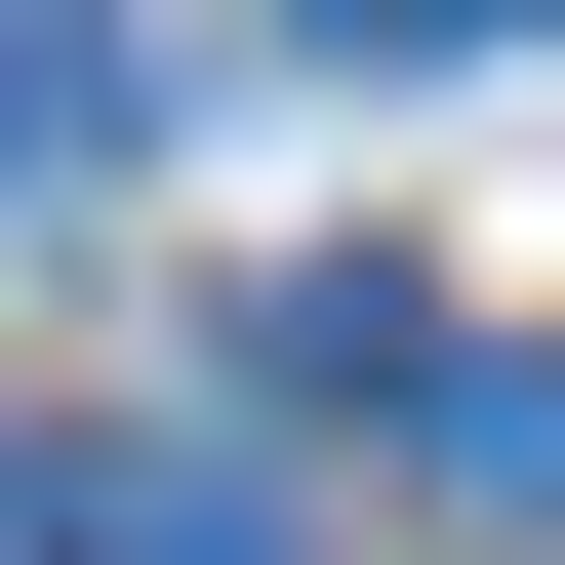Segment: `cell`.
<instances>
[{
    "mask_svg": "<svg viewBox=\"0 0 565 565\" xmlns=\"http://www.w3.org/2000/svg\"><path fill=\"white\" fill-rule=\"evenodd\" d=\"M82 565H323V525H282L243 445H82Z\"/></svg>",
    "mask_w": 565,
    "mask_h": 565,
    "instance_id": "1",
    "label": "cell"
},
{
    "mask_svg": "<svg viewBox=\"0 0 565 565\" xmlns=\"http://www.w3.org/2000/svg\"><path fill=\"white\" fill-rule=\"evenodd\" d=\"M121 121H162V41H82V0H41V41H0V202H82Z\"/></svg>",
    "mask_w": 565,
    "mask_h": 565,
    "instance_id": "2",
    "label": "cell"
},
{
    "mask_svg": "<svg viewBox=\"0 0 565 565\" xmlns=\"http://www.w3.org/2000/svg\"><path fill=\"white\" fill-rule=\"evenodd\" d=\"M445 484H484V525H565V364H445Z\"/></svg>",
    "mask_w": 565,
    "mask_h": 565,
    "instance_id": "3",
    "label": "cell"
}]
</instances>
